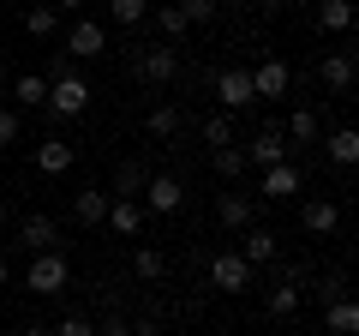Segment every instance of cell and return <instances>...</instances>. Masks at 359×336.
<instances>
[{
	"label": "cell",
	"instance_id": "ffe728a7",
	"mask_svg": "<svg viewBox=\"0 0 359 336\" xmlns=\"http://www.w3.org/2000/svg\"><path fill=\"white\" fill-rule=\"evenodd\" d=\"M318 150L330 156L335 168H353V162H359V132H353V127H335L330 138H318Z\"/></svg>",
	"mask_w": 359,
	"mask_h": 336
},
{
	"label": "cell",
	"instance_id": "484cf974",
	"mask_svg": "<svg viewBox=\"0 0 359 336\" xmlns=\"http://www.w3.org/2000/svg\"><path fill=\"white\" fill-rule=\"evenodd\" d=\"M144 181H150V162L126 156V162L114 168V186H108V193H114V198H138V193H144Z\"/></svg>",
	"mask_w": 359,
	"mask_h": 336
},
{
	"label": "cell",
	"instance_id": "30bf717a",
	"mask_svg": "<svg viewBox=\"0 0 359 336\" xmlns=\"http://www.w3.org/2000/svg\"><path fill=\"white\" fill-rule=\"evenodd\" d=\"M216 103H222V115H240V108L257 103V96H252V72H245V66H222V72H216Z\"/></svg>",
	"mask_w": 359,
	"mask_h": 336
},
{
	"label": "cell",
	"instance_id": "4dcf8cb0",
	"mask_svg": "<svg viewBox=\"0 0 359 336\" xmlns=\"http://www.w3.org/2000/svg\"><path fill=\"white\" fill-rule=\"evenodd\" d=\"M108 18L126 25V30H138L144 18H150V0H108Z\"/></svg>",
	"mask_w": 359,
	"mask_h": 336
},
{
	"label": "cell",
	"instance_id": "d590c367",
	"mask_svg": "<svg viewBox=\"0 0 359 336\" xmlns=\"http://www.w3.org/2000/svg\"><path fill=\"white\" fill-rule=\"evenodd\" d=\"M96 336H132V318H126L120 306H108L102 318H96Z\"/></svg>",
	"mask_w": 359,
	"mask_h": 336
},
{
	"label": "cell",
	"instance_id": "d4e9b609",
	"mask_svg": "<svg viewBox=\"0 0 359 336\" xmlns=\"http://www.w3.org/2000/svg\"><path fill=\"white\" fill-rule=\"evenodd\" d=\"M318 30L323 37H347L353 30V0H318Z\"/></svg>",
	"mask_w": 359,
	"mask_h": 336
},
{
	"label": "cell",
	"instance_id": "603a6c76",
	"mask_svg": "<svg viewBox=\"0 0 359 336\" xmlns=\"http://www.w3.org/2000/svg\"><path fill=\"white\" fill-rule=\"evenodd\" d=\"M180 127H186V115H180V103H156L150 115H144V132H150V138H180Z\"/></svg>",
	"mask_w": 359,
	"mask_h": 336
},
{
	"label": "cell",
	"instance_id": "f35d334b",
	"mask_svg": "<svg viewBox=\"0 0 359 336\" xmlns=\"http://www.w3.org/2000/svg\"><path fill=\"white\" fill-rule=\"evenodd\" d=\"M54 13H78V6H84V0H48Z\"/></svg>",
	"mask_w": 359,
	"mask_h": 336
},
{
	"label": "cell",
	"instance_id": "e0dca14e",
	"mask_svg": "<svg viewBox=\"0 0 359 336\" xmlns=\"http://www.w3.org/2000/svg\"><path fill=\"white\" fill-rule=\"evenodd\" d=\"M78 162V150L60 138V132H48V138H36V174H66V168Z\"/></svg>",
	"mask_w": 359,
	"mask_h": 336
},
{
	"label": "cell",
	"instance_id": "74e56055",
	"mask_svg": "<svg viewBox=\"0 0 359 336\" xmlns=\"http://www.w3.org/2000/svg\"><path fill=\"white\" fill-rule=\"evenodd\" d=\"M257 6H264V13H287V6H294V0H257Z\"/></svg>",
	"mask_w": 359,
	"mask_h": 336
},
{
	"label": "cell",
	"instance_id": "9c48e42d",
	"mask_svg": "<svg viewBox=\"0 0 359 336\" xmlns=\"http://www.w3.org/2000/svg\"><path fill=\"white\" fill-rule=\"evenodd\" d=\"M66 60H102V54H108V30L102 25H96V18H78V25L72 30H66Z\"/></svg>",
	"mask_w": 359,
	"mask_h": 336
},
{
	"label": "cell",
	"instance_id": "cb8c5ba5",
	"mask_svg": "<svg viewBox=\"0 0 359 336\" xmlns=\"http://www.w3.org/2000/svg\"><path fill=\"white\" fill-rule=\"evenodd\" d=\"M323 330H330V336H359V306H353V295H341V300L323 306Z\"/></svg>",
	"mask_w": 359,
	"mask_h": 336
},
{
	"label": "cell",
	"instance_id": "2e32d148",
	"mask_svg": "<svg viewBox=\"0 0 359 336\" xmlns=\"http://www.w3.org/2000/svg\"><path fill=\"white\" fill-rule=\"evenodd\" d=\"M18 240H25V252H60V222L36 210V217L18 222Z\"/></svg>",
	"mask_w": 359,
	"mask_h": 336
},
{
	"label": "cell",
	"instance_id": "e575fe53",
	"mask_svg": "<svg viewBox=\"0 0 359 336\" xmlns=\"http://www.w3.org/2000/svg\"><path fill=\"white\" fill-rule=\"evenodd\" d=\"M311 295H318L323 306H330V300H341V295H347V271H330V276H318V288H311Z\"/></svg>",
	"mask_w": 359,
	"mask_h": 336
},
{
	"label": "cell",
	"instance_id": "83f0119b",
	"mask_svg": "<svg viewBox=\"0 0 359 336\" xmlns=\"http://www.w3.org/2000/svg\"><path fill=\"white\" fill-rule=\"evenodd\" d=\"M210 168L222 174V186H233L245 174V156H240V144H222V150H210Z\"/></svg>",
	"mask_w": 359,
	"mask_h": 336
},
{
	"label": "cell",
	"instance_id": "8fae6325",
	"mask_svg": "<svg viewBox=\"0 0 359 336\" xmlns=\"http://www.w3.org/2000/svg\"><path fill=\"white\" fill-rule=\"evenodd\" d=\"M210 288H222V295H245V288H252V264L240 259V252H216V259H210Z\"/></svg>",
	"mask_w": 359,
	"mask_h": 336
},
{
	"label": "cell",
	"instance_id": "d6a6232c",
	"mask_svg": "<svg viewBox=\"0 0 359 336\" xmlns=\"http://www.w3.org/2000/svg\"><path fill=\"white\" fill-rule=\"evenodd\" d=\"M180 13H186V25H216V13H222V0H174Z\"/></svg>",
	"mask_w": 359,
	"mask_h": 336
},
{
	"label": "cell",
	"instance_id": "d6986e66",
	"mask_svg": "<svg viewBox=\"0 0 359 336\" xmlns=\"http://www.w3.org/2000/svg\"><path fill=\"white\" fill-rule=\"evenodd\" d=\"M282 132H287V144H294V150H299V144H306V150H318V138H323V120H318V108H294Z\"/></svg>",
	"mask_w": 359,
	"mask_h": 336
},
{
	"label": "cell",
	"instance_id": "5bb4252c",
	"mask_svg": "<svg viewBox=\"0 0 359 336\" xmlns=\"http://www.w3.org/2000/svg\"><path fill=\"white\" fill-rule=\"evenodd\" d=\"M144 222H150V217H144V205H138V198H108L102 228H114L120 240H138V234H144Z\"/></svg>",
	"mask_w": 359,
	"mask_h": 336
},
{
	"label": "cell",
	"instance_id": "f546056e",
	"mask_svg": "<svg viewBox=\"0 0 359 336\" xmlns=\"http://www.w3.org/2000/svg\"><path fill=\"white\" fill-rule=\"evenodd\" d=\"M25 37H36V42L60 37V13H54V6H30L25 13Z\"/></svg>",
	"mask_w": 359,
	"mask_h": 336
},
{
	"label": "cell",
	"instance_id": "52a82bcc",
	"mask_svg": "<svg viewBox=\"0 0 359 336\" xmlns=\"http://www.w3.org/2000/svg\"><path fill=\"white\" fill-rule=\"evenodd\" d=\"M299 186H306V174L294 168V156L257 174V198H269V205H287V198H299Z\"/></svg>",
	"mask_w": 359,
	"mask_h": 336
},
{
	"label": "cell",
	"instance_id": "ee69618b",
	"mask_svg": "<svg viewBox=\"0 0 359 336\" xmlns=\"http://www.w3.org/2000/svg\"><path fill=\"white\" fill-rule=\"evenodd\" d=\"M252 336H276V330H252Z\"/></svg>",
	"mask_w": 359,
	"mask_h": 336
},
{
	"label": "cell",
	"instance_id": "6da1fadb",
	"mask_svg": "<svg viewBox=\"0 0 359 336\" xmlns=\"http://www.w3.org/2000/svg\"><path fill=\"white\" fill-rule=\"evenodd\" d=\"M96 103V91H90V78L84 72H60V78H48V115L54 120H84V108Z\"/></svg>",
	"mask_w": 359,
	"mask_h": 336
},
{
	"label": "cell",
	"instance_id": "44dd1931",
	"mask_svg": "<svg viewBox=\"0 0 359 336\" xmlns=\"http://www.w3.org/2000/svg\"><path fill=\"white\" fill-rule=\"evenodd\" d=\"M6 96H13L18 108H42V103H48V78H42V72H13Z\"/></svg>",
	"mask_w": 359,
	"mask_h": 336
},
{
	"label": "cell",
	"instance_id": "ba28073f",
	"mask_svg": "<svg viewBox=\"0 0 359 336\" xmlns=\"http://www.w3.org/2000/svg\"><path fill=\"white\" fill-rule=\"evenodd\" d=\"M216 222H222L228 234L252 228V222H257V198L240 193V186H222V193H216Z\"/></svg>",
	"mask_w": 359,
	"mask_h": 336
},
{
	"label": "cell",
	"instance_id": "4316f807",
	"mask_svg": "<svg viewBox=\"0 0 359 336\" xmlns=\"http://www.w3.org/2000/svg\"><path fill=\"white\" fill-rule=\"evenodd\" d=\"M132 276H138V283H162V276H168L162 246H132Z\"/></svg>",
	"mask_w": 359,
	"mask_h": 336
},
{
	"label": "cell",
	"instance_id": "7a4b0ae2",
	"mask_svg": "<svg viewBox=\"0 0 359 336\" xmlns=\"http://www.w3.org/2000/svg\"><path fill=\"white\" fill-rule=\"evenodd\" d=\"M66 283H72V264H66V252H30V264H25V288H30L36 300L66 295Z\"/></svg>",
	"mask_w": 359,
	"mask_h": 336
},
{
	"label": "cell",
	"instance_id": "b9f144b4",
	"mask_svg": "<svg viewBox=\"0 0 359 336\" xmlns=\"http://www.w3.org/2000/svg\"><path fill=\"white\" fill-rule=\"evenodd\" d=\"M6 84H13V72H6V66H0V96H6Z\"/></svg>",
	"mask_w": 359,
	"mask_h": 336
},
{
	"label": "cell",
	"instance_id": "5b68a950",
	"mask_svg": "<svg viewBox=\"0 0 359 336\" xmlns=\"http://www.w3.org/2000/svg\"><path fill=\"white\" fill-rule=\"evenodd\" d=\"M252 72V96L257 103H282L287 91H294V72H287V60H276V54H264L257 66H245Z\"/></svg>",
	"mask_w": 359,
	"mask_h": 336
},
{
	"label": "cell",
	"instance_id": "8992f818",
	"mask_svg": "<svg viewBox=\"0 0 359 336\" xmlns=\"http://www.w3.org/2000/svg\"><path fill=\"white\" fill-rule=\"evenodd\" d=\"M138 205H144V217H174V210L186 205L180 174H150V181H144V193H138Z\"/></svg>",
	"mask_w": 359,
	"mask_h": 336
},
{
	"label": "cell",
	"instance_id": "ac0fdd59",
	"mask_svg": "<svg viewBox=\"0 0 359 336\" xmlns=\"http://www.w3.org/2000/svg\"><path fill=\"white\" fill-rule=\"evenodd\" d=\"M318 78H323V91L347 96V91H353V54H347V49L323 54V60H318Z\"/></svg>",
	"mask_w": 359,
	"mask_h": 336
},
{
	"label": "cell",
	"instance_id": "f1b7e54d",
	"mask_svg": "<svg viewBox=\"0 0 359 336\" xmlns=\"http://www.w3.org/2000/svg\"><path fill=\"white\" fill-rule=\"evenodd\" d=\"M150 18H156V30H162L168 42H186V30H192V25H186V13H180L174 0H168V6H150Z\"/></svg>",
	"mask_w": 359,
	"mask_h": 336
},
{
	"label": "cell",
	"instance_id": "9a60e30c",
	"mask_svg": "<svg viewBox=\"0 0 359 336\" xmlns=\"http://www.w3.org/2000/svg\"><path fill=\"white\" fill-rule=\"evenodd\" d=\"M299 306H306V283H287V276H276V283L264 288V312H269V318H294Z\"/></svg>",
	"mask_w": 359,
	"mask_h": 336
},
{
	"label": "cell",
	"instance_id": "277c9868",
	"mask_svg": "<svg viewBox=\"0 0 359 336\" xmlns=\"http://www.w3.org/2000/svg\"><path fill=\"white\" fill-rule=\"evenodd\" d=\"M132 72L162 91V84L180 78V49H174V42H144V49H132Z\"/></svg>",
	"mask_w": 359,
	"mask_h": 336
},
{
	"label": "cell",
	"instance_id": "8d00e7d4",
	"mask_svg": "<svg viewBox=\"0 0 359 336\" xmlns=\"http://www.w3.org/2000/svg\"><path fill=\"white\" fill-rule=\"evenodd\" d=\"M6 144H18V115L13 108H0V150H6Z\"/></svg>",
	"mask_w": 359,
	"mask_h": 336
},
{
	"label": "cell",
	"instance_id": "836d02e7",
	"mask_svg": "<svg viewBox=\"0 0 359 336\" xmlns=\"http://www.w3.org/2000/svg\"><path fill=\"white\" fill-rule=\"evenodd\" d=\"M48 336H96V318H90V312H66Z\"/></svg>",
	"mask_w": 359,
	"mask_h": 336
},
{
	"label": "cell",
	"instance_id": "1f68e13d",
	"mask_svg": "<svg viewBox=\"0 0 359 336\" xmlns=\"http://www.w3.org/2000/svg\"><path fill=\"white\" fill-rule=\"evenodd\" d=\"M204 144H210V150H222V144H240V138H233V115H222V108H216V115L204 120Z\"/></svg>",
	"mask_w": 359,
	"mask_h": 336
},
{
	"label": "cell",
	"instance_id": "ab89813d",
	"mask_svg": "<svg viewBox=\"0 0 359 336\" xmlns=\"http://www.w3.org/2000/svg\"><path fill=\"white\" fill-rule=\"evenodd\" d=\"M6 283H13V264H6V252H0V288H6Z\"/></svg>",
	"mask_w": 359,
	"mask_h": 336
},
{
	"label": "cell",
	"instance_id": "4fadbf2b",
	"mask_svg": "<svg viewBox=\"0 0 359 336\" xmlns=\"http://www.w3.org/2000/svg\"><path fill=\"white\" fill-rule=\"evenodd\" d=\"M299 228L318 234V240H330V234L341 228V198H306V205H299Z\"/></svg>",
	"mask_w": 359,
	"mask_h": 336
},
{
	"label": "cell",
	"instance_id": "7402d4cb",
	"mask_svg": "<svg viewBox=\"0 0 359 336\" xmlns=\"http://www.w3.org/2000/svg\"><path fill=\"white\" fill-rule=\"evenodd\" d=\"M108 198H114L108 186H84V193H72V217L84 222V228H96V222L108 217Z\"/></svg>",
	"mask_w": 359,
	"mask_h": 336
},
{
	"label": "cell",
	"instance_id": "7bdbcfd3",
	"mask_svg": "<svg viewBox=\"0 0 359 336\" xmlns=\"http://www.w3.org/2000/svg\"><path fill=\"white\" fill-rule=\"evenodd\" d=\"M0 228H6V198H0Z\"/></svg>",
	"mask_w": 359,
	"mask_h": 336
},
{
	"label": "cell",
	"instance_id": "7c38bea8",
	"mask_svg": "<svg viewBox=\"0 0 359 336\" xmlns=\"http://www.w3.org/2000/svg\"><path fill=\"white\" fill-rule=\"evenodd\" d=\"M233 252H240L245 264H276L282 259V240H276V228H264V222H252V228H240V246H233Z\"/></svg>",
	"mask_w": 359,
	"mask_h": 336
},
{
	"label": "cell",
	"instance_id": "60d3db41",
	"mask_svg": "<svg viewBox=\"0 0 359 336\" xmlns=\"http://www.w3.org/2000/svg\"><path fill=\"white\" fill-rule=\"evenodd\" d=\"M18 336H48V324H25V330H18Z\"/></svg>",
	"mask_w": 359,
	"mask_h": 336
},
{
	"label": "cell",
	"instance_id": "3957f363",
	"mask_svg": "<svg viewBox=\"0 0 359 336\" xmlns=\"http://www.w3.org/2000/svg\"><path fill=\"white\" fill-rule=\"evenodd\" d=\"M240 156H245V168H257V174H264V168L287 162V156H294V144H287V132L276 127V120H264V127H257L252 138L240 144Z\"/></svg>",
	"mask_w": 359,
	"mask_h": 336
}]
</instances>
